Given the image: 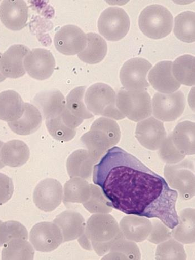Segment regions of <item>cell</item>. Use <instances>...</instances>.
Listing matches in <instances>:
<instances>
[{
    "label": "cell",
    "instance_id": "cell-1",
    "mask_svg": "<svg viewBox=\"0 0 195 260\" xmlns=\"http://www.w3.org/2000/svg\"><path fill=\"white\" fill-rule=\"evenodd\" d=\"M93 182L113 209L127 215L158 218L170 230L177 225V191L124 149L107 150L94 166Z\"/></svg>",
    "mask_w": 195,
    "mask_h": 260
},
{
    "label": "cell",
    "instance_id": "cell-2",
    "mask_svg": "<svg viewBox=\"0 0 195 260\" xmlns=\"http://www.w3.org/2000/svg\"><path fill=\"white\" fill-rule=\"evenodd\" d=\"M83 235L99 256L109 253L117 239L123 236L115 218L109 214L91 216L86 223Z\"/></svg>",
    "mask_w": 195,
    "mask_h": 260
},
{
    "label": "cell",
    "instance_id": "cell-3",
    "mask_svg": "<svg viewBox=\"0 0 195 260\" xmlns=\"http://www.w3.org/2000/svg\"><path fill=\"white\" fill-rule=\"evenodd\" d=\"M119 138L116 122L109 119L100 118L92 124L90 131L82 136L81 141L96 163L109 148L116 144V139L118 140Z\"/></svg>",
    "mask_w": 195,
    "mask_h": 260
},
{
    "label": "cell",
    "instance_id": "cell-4",
    "mask_svg": "<svg viewBox=\"0 0 195 260\" xmlns=\"http://www.w3.org/2000/svg\"><path fill=\"white\" fill-rule=\"evenodd\" d=\"M138 25L142 32L147 37L161 39L172 32L173 17L172 13L163 5H151L141 12Z\"/></svg>",
    "mask_w": 195,
    "mask_h": 260
},
{
    "label": "cell",
    "instance_id": "cell-5",
    "mask_svg": "<svg viewBox=\"0 0 195 260\" xmlns=\"http://www.w3.org/2000/svg\"><path fill=\"white\" fill-rule=\"evenodd\" d=\"M88 110L97 116L121 119L124 116L115 106V93L108 85L98 83L87 90L85 98Z\"/></svg>",
    "mask_w": 195,
    "mask_h": 260
},
{
    "label": "cell",
    "instance_id": "cell-6",
    "mask_svg": "<svg viewBox=\"0 0 195 260\" xmlns=\"http://www.w3.org/2000/svg\"><path fill=\"white\" fill-rule=\"evenodd\" d=\"M130 19L124 9L110 7L102 12L98 20L100 34L107 40L117 41L124 38L130 28Z\"/></svg>",
    "mask_w": 195,
    "mask_h": 260
},
{
    "label": "cell",
    "instance_id": "cell-7",
    "mask_svg": "<svg viewBox=\"0 0 195 260\" xmlns=\"http://www.w3.org/2000/svg\"><path fill=\"white\" fill-rule=\"evenodd\" d=\"M116 105L122 113L135 122L149 117L152 113L151 98L145 91L122 90Z\"/></svg>",
    "mask_w": 195,
    "mask_h": 260
},
{
    "label": "cell",
    "instance_id": "cell-8",
    "mask_svg": "<svg viewBox=\"0 0 195 260\" xmlns=\"http://www.w3.org/2000/svg\"><path fill=\"white\" fill-rule=\"evenodd\" d=\"M194 171L193 162L188 160L176 165H167L164 169L168 184L178 190L183 200H191L194 196Z\"/></svg>",
    "mask_w": 195,
    "mask_h": 260
},
{
    "label": "cell",
    "instance_id": "cell-9",
    "mask_svg": "<svg viewBox=\"0 0 195 260\" xmlns=\"http://www.w3.org/2000/svg\"><path fill=\"white\" fill-rule=\"evenodd\" d=\"M29 239L35 250L42 252L53 251L64 242L62 233L53 222L37 223L30 231Z\"/></svg>",
    "mask_w": 195,
    "mask_h": 260
},
{
    "label": "cell",
    "instance_id": "cell-10",
    "mask_svg": "<svg viewBox=\"0 0 195 260\" xmlns=\"http://www.w3.org/2000/svg\"><path fill=\"white\" fill-rule=\"evenodd\" d=\"M152 64L141 58H133L126 62L122 67L120 78L122 84L130 91H140L148 87L146 76Z\"/></svg>",
    "mask_w": 195,
    "mask_h": 260
},
{
    "label": "cell",
    "instance_id": "cell-11",
    "mask_svg": "<svg viewBox=\"0 0 195 260\" xmlns=\"http://www.w3.org/2000/svg\"><path fill=\"white\" fill-rule=\"evenodd\" d=\"M152 105L156 118L163 121L171 122L182 115L185 108V99L181 91L170 94L156 93Z\"/></svg>",
    "mask_w": 195,
    "mask_h": 260
},
{
    "label": "cell",
    "instance_id": "cell-12",
    "mask_svg": "<svg viewBox=\"0 0 195 260\" xmlns=\"http://www.w3.org/2000/svg\"><path fill=\"white\" fill-rule=\"evenodd\" d=\"M25 70L33 79L43 81L53 75L56 62L48 50L35 49L30 51L24 60Z\"/></svg>",
    "mask_w": 195,
    "mask_h": 260
},
{
    "label": "cell",
    "instance_id": "cell-13",
    "mask_svg": "<svg viewBox=\"0 0 195 260\" xmlns=\"http://www.w3.org/2000/svg\"><path fill=\"white\" fill-rule=\"evenodd\" d=\"M54 44L63 55H75L83 51L87 45V35L77 26L65 25L55 34Z\"/></svg>",
    "mask_w": 195,
    "mask_h": 260
},
{
    "label": "cell",
    "instance_id": "cell-14",
    "mask_svg": "<svg viewBox=\"0 0 195 260\" xmlns=\"http://www.w3.org/2000/svg\"><path fill=\"white\" fill-rule=\"evenodd\" d=\"M63 197V187L60 182L53 179H46L35 187L33 201L40 210L51 212L59 206Z\"/></svg>",
    "mask_w": 195,
    "mask_h": 260
},
{
    "label": "cell",
    "instance_id": "cell-15",
    "mask_svg": "<svg viewBox=\"0 0 195 260\" xmlns=\"http://www.w3.org/2000/svg\"><path fill=\"white\" fill-rule=\"evenodd\" d=\"M28 7L23 0H5L0 5V20L9 29L19 31L26 25Z\"/></svg>",
    "mask_w": 195,
    "mask_h": 260
},
{
    "label": "cell",
    "instance_id": "cell-16",
    "mask_svg": "<svg viewBox=\"0 0 195 260\" xmlns=\"http://www.w3.org/2000/svg\"><path fill=\"white\" fill-rule=\"evenodd\" d=\"M30 50L23 45H14L5 51L0 59V72L5 78L18 79L25 74V57Z\"/></svg>",
    "mask_w": 195,
    "mask_h": 260
},
{
    "label": "cell",
    "instance_id": "cell-17",
    "mask_svg": "<svg viewBox=\"0 0 195 260\" xmlns=\"http://www.w3.org/2000/svg\"><path fill=\"white\" fill-rule=\"evenodd\" d=\"M136 137L143 147L155 150L162 146L166 133L163 123L151 117L137 124Z\"/></svg>",
    "mask_w": 195,
    "mask_h": 260
},
{
    "label": "cell",
    "instance_id": "cell-18",
    "mask_svg": "<svg viewBox=\"0 0 195 260\" xmlns=\"http://www.w3.org/2000/svg\"><path fill=\"white\" fill-rule=\"evenodd\" d=\"M119 225L123 237L135 243L145 241L152 230V222L148 218L133 215L123 217Z\"/></svg>",
    "mask_w": 195,
    "mask_h": 260
},
{
    "label": "cell",
    "instance_id": "cell-19",
    "mask_svg": "<svg viewBox=\"0 0 195 260\" xmlns=\"http://www.w3.org/2000/svg\"><path fill=\"white\" fill-rule=\"evenodd\" d=\"M53 222L62 233L64 242L75 240L85 232V218L78 212L65 211L56 216Z\"/></svg>",
    "mask_w": 195,
    "mask_h": 260
},
{
    "label": "cell",
    "instance_id": "cell-20",
    "mask_svg": "<svg viewBox=\"0 0 195 260\" xmlns=\"http://www.w3.org/2000/svg\"><path fill=\"white\" fill-rule=\"evenodd\" d=\"M172 62H159L150 71L148 79L155 89L164 93L176 91L180 87V84L172 75Z\"/></svg>",
    "mask_w": 195,
    "mask_h": 260
},
{
    "label": "cell",
    "instance_id": "cell-21",
    "mask_svg": "<svg viewBox=\"0 0 195 260\" xmlns=\"http://www.w3.org/2000/svg\"><path fill=\"white\" fill-rule=\"evenodd\" d=\"M33 103L46 120L60 115L66 105L65 99L59 90L38 93Z\"/></svg>",
    "mask_w": 195,
    "mask_h": 260
},
{
    "label": "cell",
    "instance_id": "cell-22",
    "mask_svg": "<svg viewBox=\"0 0 195 260\" xmlns=\"http://www.w3.org/2000/svg\"><path fill=\"white\" fill-rule=\"evenodd\" d=\"M43 116L38 108L28 103H25L23 115L18 120L8 122L10 129L15 134L28 135L34 133L41 127Z\"/></svg>",
    "mask_w": 195,
    "mask_h": 260
},
{
    "label": "cell",
    "instance_id": "cell-23",
    "mask_svg": "<svg viewBox=\"0 0 195 260\" xmlns=\"http://www.w3.org/2000/svg\"><path fill=\"white\" fill-rule=\"evenodd\" d=\"M28 145L21 140H13L4 143L0 150V158L10 167L17 168L26 164L29 158Z\"/></svg>",
    "mask_w": 195,
    "mask_h": 260
},
{
    "label": "cell",
    "instance_id": "cell-24",
    "mask_svg": "<svg viewBox=\"0 0 195 260\" xmlns=\"http://www.w3.org/2000/svg\"><path fill=\"white\" fill-rule=\"evenodd\" d=\"M24 106L22 97L16 91L0 93V119L8 123L18 120L23 115Z\"/></svg>",
    "mask_w": 195,
    "mask_h": 260
},
{
    "label": "cell",
    "instance_id": "cell-25",
    "mask_svg": "<svg viewBox=\"0 0 195 260\" xmlns=\"http://www.w3.org/2000/svg\"><path fill=\"white\" fill-rule=\"evenodd\" d=\"M87 35V45L85 49L78 54L84 63L95 64L104 60L107 54L106 41L98 34L89 33Z\"/></svg>",
    "mask_w": 195,
    "mask_h": 260
},
{
    "label": "cell",
    "instance_id": "cell-26",
    "mask_svg": "<svg viewBox=\"0 0 195 260\" xmlns=\"http://www.w3.org/2000/svg\"><path fill=\"white\" fill-rule=\"evenodd\" d=\"M178 223L172 229V238L182 244H192L195 241L194 209L187 208L179 212Z\"/></svg>",
    "mask_w": 195,
    "mask_h": 260
},
{
    "label": "cell",
    "instance_id": "cell-27",
    "mask_svg": "<svg viewBox=\"0 0 195 260\" xmlns=\"http://www.w3.org/2000/svg\"><path fill=\"white\" fill-rule=\"evenodd\" d=\"M95 163L88 151L82 149L76 150L67 160L66 166L68 174L71 178H89Z\"/></svg>",
    "mask_w": 195,
    "mask_h": 260
},
{
    "label": "cell",
    "instance_id": "cell-28",
    "mask_svg": "<svg viewBox=\"0 0 195 260\" xmlns=\"http://www.w3.org/2000/svg\"><path fill=\"white\" fill-rule=\"evenodd\" d=\"M174 144L182 154H194V124L186 121L179 124L174 129Z\"/></svg>",
    "mask_w": 195,
    "mask_h": 260
},
{
    "label": "cell",
    "instance_id": "cell-29",
    "mask_svg": "<svg viewBox=\"0 0 195 260\" xmlns=\"http://www.w3.org/2000/svg\"><path fill=\"white\" fill-rule=\"evenodd\" d=\"M91 191V185L86 180L80 178H73L64 185V203L65 204L66 203L84 204L89 199Z\"/></svg>",
    "mask_w": 195,
    "mask_h": 260
},
{
    "label": "cell",
    "instance_id": "cell-30",
    "mask_svg": "<svg viewBox=\"0 0 195 260\" xmlns=\"http://www.w3.org/2000/svg\"><path fill=\"white\" fill-rule=\"evenodd\" d=\"M173 32L176 38L187 43L195 41V14L186 11L177 15L174 19Z\"/></svg>",
    "mask_w": 195,
    "mask_h": 260
},
{
    "label": "cell",
    "instance_id": "cell-31",
    "mask_svg": "<svg viewBox=\"0 0 195 260\" xmlns=\"http://www.w3.org/2000/svg\"><path fill=\"white\" fill-rule=\"evenodd\" d=\"M2 259H33L34 249L27 240L21 238L12 239L4 244Z\"/></svg>",
    "mask_w": 195,
    "mask_h": 260
},
{
    "label": "cell",
    "instance_id": "cell-32",
    "mask_svg": "<svg viewBox=\"0 0 195 260\" xmlns=\"http://www.w3.org/2000/svg\"><path fill=\"white\" fill-rule=\"evenodd\" d=\"M86 88V86L78 87L71 91L66 98L65 105L66 110L70 115L82 121L84 119L94 117L84 102Z\"/></svg>",
    "mask_w": 195,
    "mask_h": 260
},
{
    "label": "cell",
    "instance_id": "cell-33",
    "mask_svg": "<svg viewBox=\"0 0 195 260\" xmlns=\"http://www.w3.org/2000/svg\"><path fill=\"white\" fill-rule=\"evenodd\" d=\"M102 259H140L139 248L134 242L122 237L112 246L109 253Z\"/></svg>",
    "mask_w": 195,
    "mask_h": 260
},
{
    "label": "cell",
    "instance_id": "cell-34",
    "mask_svg": "<svg viewBox=\"0 0 195 260\" xmlns=\"http://www.w3.org/2000/svg\"><path fill=\"white\" fill-rule=\"evenodd\" d=\"M176 79L187 86L194 85V56L184 55L173 62L172 67Z\"/></svg>",
    "mask_w": 195,
    "mask_h": 260
},
{
    "label": "cell",
    "instance_id": "cell-35",
    "mask_svg": "<svg viewBox=\"0 0 195 260\" xmlns=\"http://www.w3.org/2000/svg\"><path fill=\"white\" fill-rule=\"evenodd\" d=\"M155 258L184 260L187 259V254L183 244L171 238L159 244L157 248Z\"/></svg>",
    "mask_w": 195,
    "mask_h": 260
},
{
    "label": "cell",
    "instance_id": "cell-36",
    "mask_svg": "<svg viewBox=\"0 0 195 260\" xmlns=\"http://www.w3.org/2000/svg\"><path fill=\"white\" fill-rule=\"evenodd\" d=\"M91 195L88 201L82 204L91 214H109L112 210L107 200L101 189L95 185L91 184Z\"/></svg>",
    "mask_w": 195,
    "mask_h": 260
},
{
    "label": "cell",
    "instance_id": "cell-37",
    "mask_svg": "<svg viewBox=\"0 0 195 260\" xmlns=\"http://www.w3.org/2000/svg\"><path fill=\"white\" fill-rule=\"evenodd\" d=\"M46 125L51 136L58 141L68 142L75 136V129L66 126L60 115L46 119Z\"/></svg>",
    "mask_w": 195,
    "mask_h": 260
},
{
    "label": "cell",
    "instance_id": "cell-38",
    "mask_svg": "<svg viewBox=\"0 0 195 260\" xmlns=\"http://www.w3.org/2000/svg\"><path fill=\"white\" fill-rule=\"evenodd\" d=\"M15 238L27 240L28 233L26 228L18 221H9L2 222L0 225V243L2 245L4 246Z\"/></svg>",
    "mask_w": 195,
    "mask_h": 260
},
{
    "label": "cell",
    "instance_id": "cell-39",
    "mask_svg": "<svg viewBox=\"0 0 195 260\" xmlns=\"http://www.w3.org/2000/svg\"><path fill=\"white\" fill-rule=\"evenodd\" d=\"M172 238L170 229L160 220H154L152 222V230L147 240L151 243L158 244Z\"/></svg>",
    "mask_w": 195,
    "mask_h": 260
},
{
    "label": "cell",
    "instance_id": "cell-40",
    "mask_svg": "<svg viewBox=\"0 0 195 260\" xmlns=\"http://www.w3.org/2000/svg\"><path fill=\"white\" fill-rule=\"evenodd\" d=\"M14 193V184L11 179L0 173V205H2L11 198Z\"/></svg>",
    "mask_w": 195,
    "mask_h": 260
},
{
    "label": "cell",
    "instance_id": "cell-41",
    "mask_svg": "<svg viewBox=\"0 0 195 260\" xmlns=\"http://www.w3.org/2000/svg\"><path fill=\"white\" fill-rule=\"evenodd\" d=\"M4 144V143L2 141H0V150H1L2 147L3 146V145ZM5 165L3 163L1 158H0V169H3Z\"/></svg>",
    "mask_w": 195,
    "mask_h": 260
},
{
    "label": "cell",
    "instance_id": "cell-42",
    "mask_svg": "<svg viewBox=\"0 0 195 260\" xmlns=\"http://www.w3.org/2000/svg\"><path fill=\"white\" fill-rule=\"evenodd\" d=\"M2 56V54L1 53H0V59H1ZM5 79H6V78H5L2 74V73L0 72V82H2L4 81Z\"/></svg>",
    "mask_w": 195,
    "mask_h": 260
},
{
    "label": "cell",
    "instance_id": "cell-43",
    "mask_svg": "<svg viewBox=\"0 0 195 260\" xmlns=\"http://www.w3.org/2000/svg\"><path fill=\"white\" fill-rule=\"evenodd\" d=\"M2 223V221L1 220H0V225H1ZM1 246H2V244H1V243H0V247H1Z\"/></svg>",
    "mask_w": 195,
    "mask_h": 260
}]
</instances>
